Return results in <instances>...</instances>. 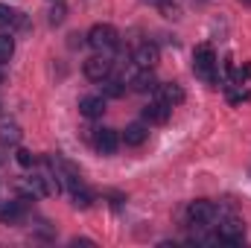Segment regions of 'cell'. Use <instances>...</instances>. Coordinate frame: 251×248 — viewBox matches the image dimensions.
I'll return each instance as SVG.
<instances>
[{"label":"cell","instance_id":"1","mask_svg":"<svg viewBox=\"0 0 251 248\" xmlns=\"http://www.w3.org/2000/svg\"><path fill=\"white\" fill-rule=\"evenodd\" d=\"M193 70H196L199 79H204L210 85L216 82V53H213L210 44H199L193 50Z\"/></svg>","mask_w":251,"mask_h":248},{"label":"cell","instance_id":"2","mask_svg":"<svg viewBox=\"0 0 251 248\" xmlns=\"http://www.w3.org/2000/svg\"><path fill=\"white\" fill-rule=\"evenodd\" d=\"M88 44H91L97 53H111V50H117L120 35H117V29H114L111 24H94L91 32H88Z\"/></svg>","mask_w":251,"mask_h":248},{"label":"cell","instance_id":"3","mask_svg":"<svg viewBox=\"0 0 251 248\" xmlns=\"http://www.w3.org/2000/svg\"><path fill=\"white\" fill-rule=\"evenodd\" d=\"M187 219L193 225H199V228H210L219 219V207L213 201H207V198H199V201H193L187 207Z\"/></svg>","mask_w":251,"mask_h":248},{"label":"cell","instance_id":"4","mask_svg":"<svg viewBox=\"0 0 251 248\" xmlns=\"http://www.w3.org/2000/svg\"><path fill=\"white\" fill-rule=\"evenodd\" d=\"M85 76H88L91 82H102V79H108V76H111V59H108L105 53L91 56V59L85 62Z\"/></svg>","mask_w":251,"mask_h":248},{"label":"cell","instance_id":"5","mask_svg":"<svg viewBox=\"0 0 251 248\" xmlns=\"http://www.w3.org/2000/svg\"><path fill=\"white\" fill-rule=\"evenodd\" d=\"M243 237H246L243 219H237V216L219 219V240H222V243H243Z\"/></svg>","mask_w":251,"mask_h":248},{"label":"cell","instance_id":"6","mask_svg":"<svg viewBox=\"0 0 251 248\" xmlns=\"http://www.w3.org/2000/svg\"><path fill=\"white\" fill-rule=\"evenodd\" d=\"M94 146H97L100 155H114L117 146H120V137H117L114 128H97V134H94Z\"/></svg>","mask_w":251,"mask_h":248},{"label":"cell","instance_id":"7","mask_svg":"<svg viewBox=\"0 0 251 248\" xmlns=\"http://www.w3.org/2000/svg\"><path fill=\"white\" fill-rule=\"evenodd\" d=\"M158 62H161L158 44H152V41L137 44V50H134V64H137V67H155Z\"/></svg>","mask_w":251,"mask_h":248},{"label":"cell","instance_id":"8","mask_svg":"<svg viewBox=\"0 0 251 248\" xmlns=\"http://www.w3.org/2000/svg\"><path fill=\"white\" fill-rule=\"evenodd\" d=\"M155 91H158V99L167 102L170 108H176V105L184 102V88H181L178 82H164V85H158Z\"/></svg>","mask_w":251,"mask_h":248},{"label":"cell","instance_id":"9","mask_svg":"<svg viewBox=\"0 0 251 248\" xmlns=\"http://www.w3.org/2000/svg\"><path fill=\"white\" fill-rule=\"evenodd\" d=\"M24 213H26V198H12V201H6L0 207V222L15 225V222L24 219Z\"/></svg>","mask_w":251,"mask_h":248},{"label":"cell","instance_id":"10","mask_svg":"<svg viewBox=\"0 0 251 248\" xmlns=\"http://www.w3.org/2000/svg\"><path fill=\"white\" fill-rule=\"evenodd\" d=\"M102 111H105V97L91 94V97H82V99H79V114H82V117L94 120V117H102Z\"/></svg>","mask_w":251,"mask_h":248},{"label":"cell","instance_id":"11","mask_svg":"<svg viewBox=\"0 0 251 248\" xmlns=\"http://www.w3.org/2000/svg\"><path fill=\"white\" fill-rule=\"evenodd\" d=\"M155 88H158V82H155L152 67H140V73L131 76V91H137V94H149V91H155Z\"/></svg>","mask_w":251,"mask_h":248},{"label":"cell","instance_id":"12","mask_svg":"<svg viewBox=\"0 0 251 248\" xmlns=\"http://www.w3.org/2000/svg\"><path fill=\"white\" fill-rule=\"evenodd\" d=\"M170 111H173V108H170L167 102L152 99V102L143 108V120H146V123H167V120H170Z\"/></svg>","mask_w":251,"mask_h":248},{"label":"cell","instance_id":"13","mask_svg":"<svg viewBox=\"0 0 251 248\" xmlns=\"http://www.w3.org/2000/svg\"><path fill=\"white\" fill-rule=\"evenodd\" d=\"M146 137H149V128L143 123H128L123 128V143L126 146H143Z\"/></svg>","mask_w":251,"mask_h":248},{"label":"cell","instance_id":"14","mask_svg":"<svg viewBox=\"0 0 251 248\" xmlns=\"http://www.w3.org/2000/svg\"><path fill=\"white\" fill-rule=\"evenodd\" d=\"M21 125L18 123H3L0 125V146L3 149H9V146H18L21 143Z\"/></svg>","mask_w":251,"mask_h":248},{"label":"cell","instance_id":"15","mask_svg":"<svg viewBox=\"0 0 251 248\" xmlns=\"http://www.w3.org/2000/svg\"><path fill=\"white\" fill-rule=\"evenodd\" d=\"M73 207H79V210H85V207H91V201H94V196L85 190V187L79 184V187H73Z\"/></svg>","mask_w":251,"mask_h":248},{"label":"cell","instance_id":"16","mask_svg":"<svg viewBox=\"0 0 251 248\" xmlns=\"http://www.w3.org/2000/svg\"><path fill=\"white\" fill-rule=\"evenodd\" d=\"M102 94H105V97H123L126 85L120 79H111V76H108V79H102Z\"/></svg>","mask_w":251,"mask_h":248},{"label":"cell","instance_id":"17","mask_svg":"<svg viewBox=\"0 0 251 248\" xmlns=\"http://www.w3.org/2000/svg\"><path fill=\"white\" fill-rule=\"evenodd\" d=\"M12 24H24L21 12H15L9 6H0V26H12Z\"/></svg>","mask_w":251,"mask_h":248},{"label":"cell","instance_id":"18","mask_svg":"<svg viewBox=\"0 0 251 248\" xmlns=\"http://www.w3.org/2000/svg\"><path fill=\"white\" fill-rule=\"evenodd\" d=\"M12 53H15V41H12V35H0V64L9 62Z\"/></svg>","mask_w":251,"mask_h":248},{"label":"cell","instance_id":"19","mask_svg":"<svg viewBox=\"0 0 251 248\" xmlns=\"http://www.w3.org/2000/svg\"><path fill=\"white\" fill-rule=\"evenodd\" d=\"M15 161H18L24 170H29V167L35 164V155H32L29 149H18V152H15Z\"/></svg>","mask_w":251,"mask_h":248},{"label":"cell","instance_id":"20","mask_svg":"<svg viewBox=\"0 0 251 248\" xmlns=\"http://www.w3.org/2000/svg\"><path fill=\"white\" fill-rule=\"evenodd\" d=\"M64 12H67V9H64V3L53 6V9H50V24H62V21H64Z\"/></svg>","mask_w":251,"mask_h":248},{"label":"cell","instance_id":"21","mask_svg":"<svg viewBox=\"0 0 251 248\" xmlns=\"http://www.w3.org/2000/svg\"><path fill=\"white\" fill-rule=\"evenodd\" d=\"M243 3H249V6H251V0H243Z\"/></svg>","mask_w":251,"mask_h":248},{"label":"cell","instance_id":"22","mask_svg":"<svg viewBox=\"0 0 251 248\" xmlns=\"http://www.w3.org/2000/svg\"><path fill=\"white\" fill-rule=\"evenodd\" d=\"M0 82H3V73H0Z\"/></svg>","mask_w":251,"mask_h":248}]
</instances>
